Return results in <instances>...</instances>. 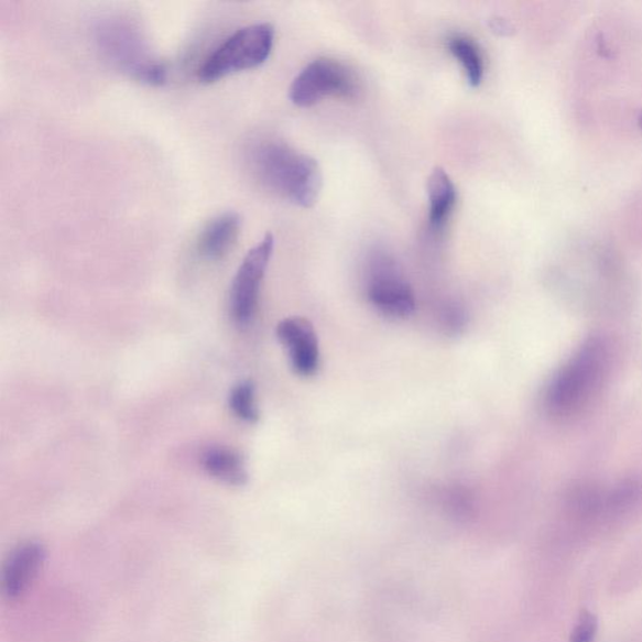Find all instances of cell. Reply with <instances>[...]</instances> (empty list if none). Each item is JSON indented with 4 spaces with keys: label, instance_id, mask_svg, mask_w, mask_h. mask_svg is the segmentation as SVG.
Segmentation results:
<instances>
[{
    "label": "cell",
    "instance_id": "cell-9",
    "mask_svg": "<svg viewBox=\"0 0 642 642\" xmlns=\"http://www.w3.org/2000/svg\"><path fill=\"white\" fill-rule=\"evenodd\" d=\"M45 559V549L39 542H26L9 556L3 573V591L8 599L23 595L37 576Z\"/></svg>",
    "mask_w": 642,
    "mask_h": 642
},
{
    "label": "cell",
    "instance_id": "cell-1",
    "mask_svg": "<svg viewBox=\"0 0 642 642\" xmlns=\"http://www.w3.org/2000/svg\"><path fill=\"white\" fill-rule=\"evenodd\" d=\"M252 175L270 192L305 207L318 202L323 174L318 161L276 140H261L247 152Z\"/></svg>",
    "mask_w": 642,
    "mask_h": 642
},
{
    "label": "cell",
    "instance_id": "cell-7",
    "mask_svg": "<svg viewBox=\"0 0 642 642\" xmlns=\"http://www.w3.org/2000/svg\"><path fill=\"white\" fill-rule=\"evenodd\" d=\"M275 240L266 233L243 258L230 289V313L241 327L250 324L258 309L260 289L269 262L273 257Z\"/></svg>",
    "mask_w": 642,
    "mask_h": 642
},
{
    "label": "cell",
    "instance_id": "cell-15",
    "mask_svg": "<svg viewBox=\"0 0 642 642\" xmlns=\"http://www.w3.org/2000/svg\"><path fill=\"white\" fill-rule=\"evenodd\" d=\"M439 318L442 327L451 334V336H458V334L463 333L468 323L467 313L458 304L443 306Z\"/></svg>",
    "mask_w": 642,
    "mask_h": 642
},
{
    "label": "cell",
    "instance_id": "cell-5",
    "mask_svg": "<svg viewBox=\"0 0 642 642\" xmlns=\"http://www.w3.org/2000/svg\"><path fill=\"white\" fill-rule=\"evenodd\" d=\"M367 296L376 309L388 318L405 319L415 309L412 286L395 260L383 251H376L369 258Z\"/></svg>",
    "mask_w": 642,
    "mask_h": 642
},
{
    "label": "cell",
    "instance_id": "cell-13",
    "mask_svg": "<svg viewBox=\"0 0 642 642\" xmlns=\"http://www.w3.org/2000/svg\"><path fill=\"white\" fill-rule=\"evenodd\" d=\"M448 48L464 67L468 84L472 87L481 85L485 76V58L479 45L467 35L456 34L448 40Z\"/></svg>",
    "mask_w": 642,
    "mask_h": 642
},
{
    "label": "cell",
    "instance_id": "cell-16",
    "mask_svg": "<svg viewBox=\"0 0 642 642\" xmlns=\"http://www.w3.org/2000/svg\"><path fill=\"white\" fill-rule=\"evenodd\" d=\"M599 620L590 611L584 610L578 617L576 627L569 642H594L598 635Z\"/></svg>",
    "mask_w": 642,
    "mask_h": 642
},
{
    "label": "cell",
    "instance_id": "cell-17",
    "mask_svg": "<svg viewBox=\"0 0 642 642\" xmlns=\"http://www.w3.org/2000/svg\"><path fill=\"white\" fill-rule=\"evenodd\" d=\"M491 26H492L493 31L499 32V33H503V34H508L512 30L509 22L500 20V18H497V20L492 21Z\"/></svg>",
    "mask_w": 642,
    "mask_h": 642
},
{
    "label": "cell",
    "instance_id": "cell-2",
    "mask_svg": "<svg viewBox=\"0 0 642 642\" xmlns=\"http://www.w3.org/2000/svg\"><path fill=\"white\" fill-rule=\"evenodd\" d=\"M97 50L111 67L140 84L162 86L167 79V68L140 26L130 18L107 15L94 29Z\"/></svg>",
    "mask_w": 642,
    "mask_h": 642
},
{
    "label": "cell",
    "instance_id": "cell-3",
    "mask_svg": "<svg viewBox=\"0 0 642 642\" xmlns=\"http://www.w3.org/2000/svg\"><path fill=\"white\" fill-rule=\"evenodd\" d=\"M608 367V348L600 338H591L575 352L551 381L546 392L547 410L568 415L590 400Z\"/></svg>",
    "mask_w": 642,
    "mask_h": 642
},
{
    "label": "cell",
    "instance_id": "cell-6",
    "mask_svg": "<svg viewBox=\"0 0 642 642\" xmlns=\"http://www.w3.org/2000/svg\"><path fill=\"white\" fill-rule=\"evenodd\" d=\"M358 89V79L351 69L336 59L319 58L294 78L289 98L295 106L306 108L327 97H356Z\"/></svg>",
    "mask_w": 642,
    "mask_h": 642
},
{
    "label": "cell",
    "instance_id": "cell-11",
    "mask_svg": "<svg viewBox=\"0 0 642 642\" xmlns=\"http://www.w3.org/2000/svg\"><path fill=\"white\" fill-rule=\"evenodd\" d=\"M204 471L228 486L240 487L249 479L246 459L239 451L222 446L207 448L202 456Z\"/></svg>",
    "mask_w": 642,
    "mask_h": 642
},
{
    "label": "cell",
    "instance_id": "cell-10",
    "mask_svg": "<svg viewBox=\"0 0 642 642\" xmlns=\"http://www.w3.org/2000/svg\"><path fill=\"white\" fill-rule=\"evenodd\" d=\"M241 229L240 215L224 213L206 224L198 235L196 250L198 257L206 261H220L229 255L237 243Z\"/></svg>",
    "mask_w": 642,
    "mask_h": 642
},
{
    "label": "cell",
    "instance_id": "cell-12",
    "mask_svg": "<svg viewBox=\"0 0 642 642\" xmlns=\"http://www.w3.org/2000/svg\"><path fill=\"white\" fill-rule=\"evenodd\" d=\"M429 224L434 231L445 228L457 204V188L445 168L434 167L427 181Z\"/></svg>",
    "mask_w": 642,
    "mask_h": 642
},
{
    "label": "cell",
    "instance_id": "cell-14",
    "mask_svg": "<svg viewBox=\"0 0 642 642\" xmlns=\"http://www.w3.org/2000/svg\"><path fill=\"white\" fill-rule=\"evenodd\" d=\"M229 405L235 415L243 422L255 423L260 418L257 403V388L251 381H243L232 388Z\"/></svg>",
    "mask_w": 642,
    "mask_h": 642
},
{
    "label": "cell",
    "instance_id": "cell-4",
    "mask_svg": "<svg viewBox=\"0 0 642 642\" xmlns=\"http://www.w3.org/2000/svg\"><path fill=\"white\" fill-rule=\"evenodd\" d=\"M275 40L274 26L257 23L243 26L225 40L197 70L203 84H214L238 72L257 68L270 57Z\"/></svg>",
    "mask_w": 642,
    "mask_h": 642
},
{
    "label": "cell",
    "instance_id": "cell-8",
    "mask_svg": "<svg viewBox=\"0 0 642 642\" xmlns=\"http://www.w3.org/2000/svg\"><path fill=\"white\" fill-rule=\"evenodd\" d=\"M276 337L287 351L289 360L297 376L312 377L320 364L319 340L314 325L301 316L278 324Z\"/></svg>",
    "mask_w": 642,
    "mask_h": 642
}]
</instances>
